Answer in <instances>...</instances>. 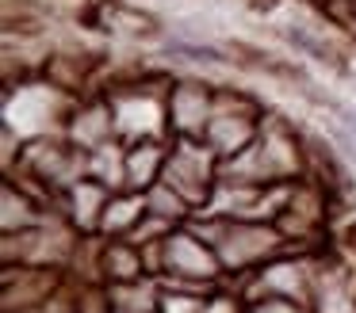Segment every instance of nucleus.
<instances>
[{
  "instance_id": "nucleus-1",
  "label": "nucleus",
  "mask_w": 356,
  "mask_h": 313,
  "mask_svg": "<svg viewBox=\"0 0 356 313\" xmlns=\"http://www.w3.org/2000/svg\"><path fill=\"white\" fill-rule=\"evenodd\" d=\"M345 119H348V122H353V126H356V111H348V115H345Z\"/></svg>"
}]
</instances>
